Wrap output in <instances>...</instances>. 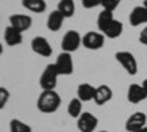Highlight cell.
<instances>
[{
	"mask_svg": "<svg viewBox=\"0 0 147 132\" xmlns=\"http://www.w3.org/2000/svg\"><path fill=\"white\" fill-rule=\"evenodd\" d=\"M138 40H140V43H141V44L147 46V27H146L144 29H141V32H140V37H138Z\"/></svg>",
	"mask_w": 147,
	"mask_h": 132,
	"instance_id": "26",
	"label": "cell"
},
{
	"mask_svg": "<svg viewBox=\"0 0 147 132\" xmlns=\"http://www.w3.org/2000/svg\"><path fill=\"white\" fill-rule=\"evenodd\" d=\"M115 59L121 63V66L125 69L127 74H129V75H137V72H138V63H137V59L134 57L132 53L122 50V52H118V53L115 54Z\"/></svg>",
	"mask_w": 147,
	"mask_h": 132,
	"instance_id": "3",
	"label": "cell"
},
{
	"mask_svg": "<svg viewBox=\"0 0 147 132\" xmlns=\"http://www.w3.org/2000/svg\"><path fill=\"white\" fill-rule=\"evenodd\" d=\"M81 44H82V37L80 35V32L75 29H71L63 35L60 46H62V50L65 53H74L80 49Z\"/></svg>",
	"mask_w": 147,
	"mask_h": 132,
	"instance_id": "4",
	"label": "cell"
},
{
	"mask_svg": "<svg viewBox=\"0 0 147 132\" xmlns=\"http://www.w3.org/2000/svg\"><path fill=\"white\" fill-rule=\"evenodd\" d=\"M68 115L71 116V117H75V119H78L80 116H81V113H82V101L78 98V97H75V98H72L69 103H68Z\"/></svg>",
	"mask_w": 147,
	"mask_h": 132,
	"instance_id": "21",
	"label": "cell"
},
{
	"mask_svg": "<svg viewBox=\"0 0 147 132\" xmlns=\"http://www.w3.org/2000/svg\"><path fill=\"white\" fill-rule=\"evenodd\" d=\"M57 10L62 13L65 19L72 18L75 15V3H74V0H60L57 3Z\"/></svg>",
	"mask_w": 147,
	"mask_h": 132,
	"instance_id": "18",
	"label": "cell"
},
{
	"mask_svg": "<svg viewBox=\"0 0 147 132\" xmlns=\"http://www.w3.org/2000/svg\"><path fill=\"white\" fill-rule=\"evenodd\" d=\"M99 132H109V131H99Z\"/></svg>",
	"mask_w": 147,
	"mask_h": 132,
	"instance_id": "31",
	"label": "cell"
},
{
	"mask_svg": "<svg viewBox=\"0 0 147 132\" xmlns=\"http://www.w3.org/2000/svg\"><path fill=\"white\" fill-rule=\"evenodd\" d=\"M22 6L28 9L32 13H43L46 10V2L44 0H22Z\"/></svg>",
	"mask_w": 147,
	"mask_h": 132,
	"instance_id": "19",
	"label": "cell"
},
{
	"mask_svg": "<svg viewBox=\"0 0 147 132\" xmlns=\"http://www.w3.org/2000/svg\"><path fill=\"white\" fill-rule=\"evenodd\" d=\"M141 132H147V126H146V128H143V129H141Z\"/></svg>",
	"mask_w": 147,
	"mask_h": 132,
	"instance_id": "29",
	"label": "cell"
},
{
	"mask_svg": "<svg viewBox=\"0 0 147 132\" xmlns=\"http://www.w3.org/2000/svg\"><path fill=\"white\" fill-rule=\"evenodd\" d=\"M5 43L7 44V46H10V47H15V46H19L21 43H22V32L21 31H18V29H15L13 27H6V29H5Z\"/></svg>",
	"mask_w": 147,
	"mask_h": 132,
	"instance_id": "15",
	"label": "cell"
},
{
	"mask_svg": "<svg viewBox=\"0 0 147 132\" xmlns=\"http://www.w3.org/2000/svg\"><path fill=\"white\" fill-rule=\"evenodd\" d=\"M119 5H121V0H103L102 7H103V10L113 12V10H115Z\"/></svg>",
	"mask_w": 147,
	"mask_h": 132,
	"instance_id": "24",
	"label": "cell"
},
{
	"mask_svg": "<svg viewBox=\"0 0 147 132\" xmlns=\"http://www.w3.org/2000/svg\"><path fill=\"white\" fill-rule=\"evenodd\" d=\"M63 21H65V18H63L62 13H60V12L56 9V10L50 12V15H49V18H47L46 25H47V28L50 29V31L56 32V31H59L60 28H62Z\"/></svg>",
	"mask_w": 147,
	"mask_h": 132,
	"instance_id": "17",
	"label": "cell"
},
{
	"mask_svg": "<svg viewBox=\"0 0 147 132\" xmlns=\"http://www.w3.org/2000/svg\"><path fill=\"white\" fill-rule=\"evenodd\" d=\"M81 3L85 9H93V7H97V6H102L103 0H81Z\"/></svg>",
	"mask_w": 147,
	"mask_h": 132,
	"instance_id": "25",
	"label": "cell"
},
{
	"mask_svg": "<svg viewBox=\"0 0 147 132\" xmlns=\"http://www.w3.org/2000/svg\"><path fill=\"white\" fill-rule=\"evenodd\" d=\"M9 98H10V92H9V90H7L6 87H0V110L5 109V106L7 104Z\"/></svg>",
	"mask_w": 147,
	"mask_h": 132,
	"instance_id": "23",
	"label": "cell"
},
{
	"mask_svg": "<svg viewBox=\"0 0 147 132\" xmlns=\"http://www.w3.org/2000/svg\"><path fill=\"white\" fill-rule=\"evenodd\" d=\"M147 22V7L136 6L129 13V23L132 27H140Z\"/></svg>",
	"mask_w": 147,
	"mask_h": 132,
	"instance_id": "13",
	"label": "cell"
},
{
	"mask_svg": "<svg viewBox=\"0 0 147 132\" xmlns=\"http://www.w3.org/2000/svg\"><path fill=\"white\" fill-rule=\"evenodd\" d=\"M97 125H99V119L90 112H82L77 119V128L80 132H94Z\"/></svg>",
	"mask_w": 147,
	"mask_h": 132,
	"instance_id": "7",
	"label": "cell"
},
{
	"mask_svg": "<svg viewBox=\"0 0 147 132\" xmlns=\"http://www.w3.org/2000/svg\"><path fill=\"white\" fill-rule=\"evenodd\" d=\"M127 98H128V101L137 104V103H141L147 98V94H146L143 85H140V84H131L128 87Z\"/></svg>",
	"mask_w": 147,
	"mask_h": 132,
	"instance_id": "11",
	"label": "cell"
},
{
	"mask_svg": "<svg viewBox=\"0 0 147 132\" xmlns=\"http://www.w3.org/2000/svg\"><path fill=\"white\" fill-rule=\"evenodd\" d=\"M147 123V116L143 112L132 113L125 122V129L128 132H141L143 128H146Z\"/></svg>",
	"mask_w": 147,
	"mask_h": 132,
	"instance_id": "9",
	"label": "cell"
},
{
	"mask_svg": "<svg viewBox=\"0 0 147 132\" xmlns=\"http://www.w3.org/2000/svg\"><path fill=\"white\" fill-rule=\"evenodd\" d=\"M3 53V46H2V43H0V54Z\"/></svg>",
	"mask_w": 147,
	"mask_h": 132,
	"instance_id": "28",
	"label": "cell"
},
{
	"mask_svg": "<svg viewBox=\"0 0 147 132\" xmlns=\"http://www.w3.org/2000/svg\"><path fill=\"white\" fill-rule=\"evenodd\" d=\"M57 69L55 66V63L47 65L43 70V74L40 76V87L43 91H53L57 85Z\"/></svg>",
	"mask_w": 147,
	"mask_h": 132,
	"instance_id": "2",
	"label": "cell"
},
{
	"mask_svg": "<svg viewBox=\"0 0 147 132\" xmlns=\"http://www.w3.org/2000/svg\"><path fill=\"white\" fill-rule=\"evenodd\" d=\"M115 18H113V12H109V10H102L99 16H97V28H99L100 32L105 31V28L112 22Z\"/></svg>",
	"mask_w": 147,
	"mask_h": 132,
	"instance_id": "20",
	"label": "cell"
},
{
	"mask_svg": "<svg viewBox=\"0 0 147 132\" xmlns=\"http://www.w3.org/2000/svg\"><path fill=\"white\" fill-rule=\"evenodd\" d=\"M141 85H143V88H144V91H146V94H147V78L143 81V84H141Z\"/></svg>",
	"mask_w": 147,
	"mask_h": 132,
	"instance_id": "27",
	"label": "cell"
},
{
	"mask_svg": "<svg viewBox=\"0 0 147 132\" xmlns=\"http://www.w3.org/2000/svg\"><path fill=\"white\" fill-rule=\"evenodd\" d=\"M60 103H62V98H60L59 92H56V90L43 91L38 95V100H37V109L46 115L55 113L60 107Z\"/></svg>",
	"mask_w": 147,
	"mask_h": 132,
	"instance_id": "1",
	"label": "cell"
},
{
	"mask_svg": "<svg viewBox=\"0 0 147 132\" xmlns=\"http://www.w3.org/2000/svg\"><path fill=\"white\" fill-rule=\"evenodd\" d=\"M94 94H96V87H93L91 84H80L77 88V97L81 101H91L94 100Z\"/></svg>",
	"mask_w": 147,
	"mask_h": 132,
	"instance_id": "16",
	"label": "cell"
},
{
	"mask_svg": "<svg viewBox=\"0 0 147 132\" xmlns=\"http://www.w3.org/2000/svg\"><path fill=\"white\" fill-rule=\"evenodd\" d=\"M9 25L13 27L15 29L21 31V32H25L31 28L32 25V18L30 15H24V13H15L9 18Z\"/></svg>",
	"mask_w": 147,
	"mask_h": 132,
	"instance_id": "10",
	"label": "cell"
},
{
	"mask_svg": "<svg viewBox=\"0 0 147 132\" xmlns=\"http://www.w3.org/2000/svg\"><path fill=\"white\" fill-rule=\"evenodd\" d=\"M31 50L41 57H50L53 53V49H52L50 43L47 41V38L40 37V35L31 40Z\"/></svg>",
	"mask_w": 147,
	"mask_h": 132,
	"instance_id": "8",
	"label": "cell"
},
{
	"mask_svg": "<svg viewBox=\"0 0 147 132\" xmlns=\"http://www.w3.org/2000/svg\"><path fill=\"white\" fill-rule=\"evenodd\" d=\"M124 32V23L118 19H113L109 25L105 28V31L102 32L106 38H110V40H115L118 37H121V34Z\"/></svg>",
	"mask_w": 147,
	"mask_h": 132,
	"instance_id": "14",
	"label": "cell"
},
{
	"mask_svg": "<svg viewBox=\"0 0 147 132\" xmlns=\"http://www.w3.org/2000/svg\"><path fill=\"white\" fill-rule=\"evenodd\" d=\"M9 128H10V132H32L31 126L25 122L19 121V119H12Z\"/></svg>",
	"mask_w": 147,
	"mask_h": 132,
	"instance_id": "22",
	"label": "cell"
},
{
	"mask_svg": "<svg viewBox=\"0 0 147 132\" xmlns=\"http://www.w3.org/2000/svg\"><path fill=\"white\" fill-rule=\"evenodd\" d=\"M144 7H147V0H144V5H143Z\"/></svg>",
	"mask_w": 147,
	"mask_h": 132,
	"instance_id": "30",
	"label": "cell"
},
{
	"mask_svg": "<svg viewBox=\"0 0 147 132\" xmlns=\"http://www.w3.org/2000/svg\"><path fill=\"white\" fill-rule=\"evenodd\" d=\"M105 38L100 31H88L82 35V46L87 50H99L105 44Z\"/></svg>",
	"mask_w": 147,
	"mask_h": 132,
	"instance_id": "5",
	"label": "cell"
},
{
	"mask_svg": "<svg viewBox=\"0 0 147 132\" xmlns=\"http://www.w3.org/2000/svg\"><path fill=\"white\" fill-rule=\"evenodd\" d=\"M113 97V91L109 85H99L96 87V94H94V103L97 106H103L109 103Z\"/></svg>",
	"mask_w": 147,
	"mask_h": 132,
	"instance_id": "12",
	"label": "cell"
},
{
	"mask_svg": "<svg viewBox=\"0 0 147 132\" xmlns=\"http://www.w3.org/2000/svg\"><path fill=\"white\" fill-rule=\"evenodd\" d=\"M55 66H56V69H57L59 76H68V75H72V72H74V60H72L71 53H65V52H62V53H60V54L56 57Z\"/></svg>",
	"mask_w": 147,
	"mask_h": 132,
	"instance_id": "6",
	"label": "cell"
}]
</instances>
